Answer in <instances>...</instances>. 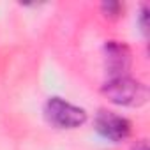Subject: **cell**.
<instances>
[{"mask_svg": "<svg viewBox=\"0 0 150 150\" xmlns=\"http://www.w3.org/2000/svg\"><path fill=\"white\" fill-rule=\"evenodd\" d=\"M96 129L101 136L118 143L131 136V122L125 117H120L113 111L101 110L96 115Z\"/></svg>", "mask_w": 150, "mask_h": 150, "instance_id": "277c9868", "label": "cell"}, {"mask_svg": "<svg viewBox=\"0 0 150 150\" xmlns=\"http://www.w3.org/2000/svg\"><path fill=\"white\" fill-rule=\"evenodd\" d=\"M146 16H148V11H146V7L143 6L141 7V13H139V27H141V32L146 35V32H148V25H146Z\"/></svg>", "mask_w": 150, "mask_h": 150, "instance_id": "8992f818", "label": "cell"}, {"mask_svg": "<svg viewBox=\"0 0 150 150\" xmlns=\"http://www.w3.org/2000/svg\"><path fill=\"white\" fill-rule=\"evenodd\" d=\"M101 92L110 103L118 106H141L146 103L148 97L146 87L141 81L132 80L129 76L108 80L103 85Z\"/></svg>", "mask_w": 150, "mask_h": 150, "instance_id": "6da1fadb", "label": "cell"}, {"mask_svg": "<svg viewBox=\"0 0 150 150\" xmlns=\"http://www.w3.org/2000/svg\"><path fill=\"white\" fill-rule=\"evenodd\" d=\"M101 9H103L104 16H108V18H118L120 13H122V4H118V2H104L101 6Z\"/></svg>", "mask_w": 150, "mask_h": 150, "instance_id": "5b68a950", "label": "cell"}, {"mask_svg": "<svg viewBox=\"0 0 150 150\" xmlns=\"http://www.w3.org/2000/svg\"><path fill=\"white\" fill-rule=\"evenodd\" d=\"M131 50L118 41H108L104 44V69L108 74V80L129 76L131 69Z\"/></svg>", "mask_w": 150, "mask_h": 150, "instance_id": "3957f363", "label": "cell"}, {"mask_svg": "<svg viewBox=\"0 0 150 150\" xmlns=\"http://www.w3.org/2000/svg\"><path fill=\"white\" fill-rule=\"evenodd\" d=\"M132 150H148V143L145 139H139V141H136V145L132 146Z\"/></svg>", "mask_w": 150, "mask_h": 150, "instance_id": "52a82bcc", "label": "cell"}, {"mask_svg": "<svg viewBox=\"0 0 150 150\" xmlns=\"http://www.w3.org/2000/svg\"><path fill=\"white\" fill-rule=\"evenodd\" d=\"M46 120L58 129H76L87 122V111L62 97H50L44 104Z\"/></svg>", "mask_w": 150, "mask_h": 150, "instance_id": "7a4b0ae2", "label": "cell"}]
</instances>
